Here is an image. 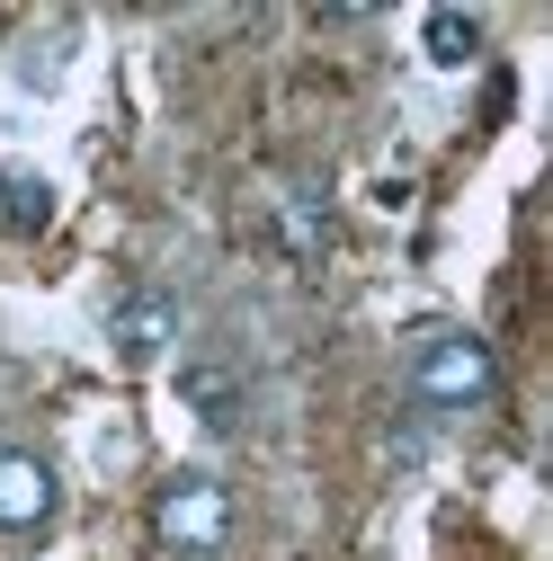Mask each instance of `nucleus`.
I'll return each mask as SVG.
<instances>
[{"label": "nucleus", "mask_w": 553, "mask_h": 561, "mask_svg": "<svg viewBox=\"0 0 553 561\" xmlns=\"http://www.w3.org/2000/svg\"><path fill=\"white\" fill-rule=\"evenodd\" d=\"M108 339H116V357H125V366H153L161 347L179 339V304H170L161 286H134V295L116 304V321H108Z\"/></svg>", "instance_id": "20e7f679"}, {"label": "nucleus", "mask_w": 553, "mask_h": 561, "mask_svg": "<svg viewBox=\"0 0 553 561\" xmlns=\"http://www.w3.org/2000/svg\"><path fill=\"white\" fill-rule=\"evenodd\" d=\"M54 463L45 455H27V446H0V526L10 535H27V526H45L54 517Z\"/></svg>", "instance_id": "7ed1b4c3"}, {"label": "nucleus", "mask_w": 553, "mask_h": 561, "mask_svg": "<svg viewBox=\"0 0 553 561\" xmlns=\"http://www.w3.org/2000/svg\"><path fill=\"white\" fill-rule=\"evenodd\" d=\"M179 401L205 419V437H233V428H241V375H233V366H215V357L179 366Z\"/></svg>", "instance_id": "39448f33"}, {"label": "nucleus", "mask_w": 553, "mask_h": 561, "mask_svg": "<svg viewBox=\"0 0 553 561\" xmlns=\"http://www.w3.org/2000/svg\"><path fill=\"white\" fill-rule=\"evenodd\" d=\"M420 54L438 62V72H464V62H482V19H473V10H429Z\"/></svg>", "instance_id": "0eeeda50"}, {"label": "nucleus", "mask_w": 553, "mask_h": 561, "mask_svg": "<svg viewBox=\"0 0 553 561\" xmlns=\"http://www.w3.org/2000/svg\"><path fill=\"white\" fill-rule=\"evenodd\" d=\"M0 224L45 232V224H54V187H45V179H0Z\"/></svg>", "instance_id": "6e6552de"}, {"label": "nucleus", "mask_w": 553, "mask_h": 561, "mask_svg": "<svg viewBox=\"0 0 553 561\" xmlns=\"http://www.w3.org/2000/svg\"><path fill=\"white\" fill-rule=\"evenodd\" d=\"M410 392L429 410H482L500 392V366H492V347L473 330H429V347L410 357Z\"/></svg>", "instance_id": "f257e3e1"}, {"label": "nucleus", "mask_w": 553, "mask_h": 561, "mask_svg": "<svg viewBox=\"0 0 553 561\" xmlns=\"http://www.w3.org/2000/svg\"><path fill=\"white\" fill-rule=\"evenodd\" d=\"M153 535L170 552H215L233 535V500H224V481L215 472H179L161 481V500H153Z\"/></svg>", "instance_id": "f03ea898"}, {"label": "nucleus", "mask_w": 553, "mask_h": 561, "mask_svg": "<svg viewBox=\"0 0 553 561\" xmlns=\"http://www.w3.org/2000/svg\"><path fill=\"white\" fill-rule=\"evenodd\" d=\"M268 215H276V241H286L295 259H321V241H330V205H321V187L286 179V187L268 196Z\"/></svg>", "instance_id": "423d86ee"}]
</instances>
